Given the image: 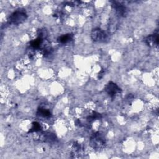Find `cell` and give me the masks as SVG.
Instances as JSON below:
<instances>
[{
	"label": "cell",
	"mask_w": 159,
	"mask_h": 159,
	"mask_svg": "<svg viewBox=\"0 0 159 159\" xmlns=\"http://www.w3.org/2000/svg\"><path fill=\"white\" fill-rule=\"evenodd\" d=\"M106 143V137L101 132L94 133L90 137L89 144L91 147L96 150H101L105 147Z\"/></svg>",
	"instance_id": "6da1fadb"
},
{
	"label": "cell",
	"mask_w": 159,
	"mask_h": 159,
	"mask_svg": "<svg viewBox=\"0 0 159 159\" xmlns=\"http://www.w3.org/2000/svg\"><path fill=\"white\" fill-rule=\"evenodd\" d=\"M27 18L26 12L23 9H18L12 12L9 17L8 22L11 24L19 25L23 23Z\"/></svg>",
	"instance_id": "7a4b0ae2"
},
{
	"label": "cell",
	"mask_w": 159,
	"mask_h": 159,
	"mask_svg": "<svg viewBox=\"0 0 159 159\" xmlns=\"http://www.w3.org/2000/svg\"><path fill=\"white\" fill-rule=\"evenodd\" d=\"M91 37L94 42H105L107 40L108 34L101 28H95L91 32Z\"/></svg>",
	"instance_id": "3957f363"
},
{
	"label": "cell",
	"mask_w": 159,
	"mask_h": 159,
	"mask_svg": "<svg viewBox=\"0 0 159 159\" xmlns=\"http://www.w3.org/2000/svg\"><path fill=\"white\" fill-rule=\"evenodd\" d=\"M105 91L107 94L111 98L115 97L117 94L120 93L121 89L115 83L112 81H109L105 86Z\"/></svg>",
	"instance_id": "277c9868"
},
{
	"label": "cell",
	"mask_w": 159,
	"mask_h": 159,
	"mask_svg": "<svg viewBox=\"0 0 159 159\" xmlns=\"http://www.w3.org/2000/svg\"><path fill=\"white\" fill-rule=\"evenodd\" d=\"M112 7L115 10L116 14L120 17H125L127 15V8L120 2L112 1Z\"/></svg>",
	"instance_id": "5b68a950"
},
{
	"label": "cell",
	"mask_w": 159,
	"mask_h": 159,
	"mask_svg": "<svg viewBox=\"0 0 159 159\" xmlns=\"http://www.w3.org/2000/svg\"><path fill=\"white\" fill-rule=\"evenodd\" d=\"M84 151V148L83 145L77 142H75L72 145L71 155H73V157H78L83 154Z\"/></svg>",
	"instance_id": "8992f818"
},
{
	"label": "cell",
	"mask_w": 159,
	"mask_h": 159,
	"mask_svg": "<svg viewBox=\"0 0 159 159\" xmlns=\"http://www.w3.org/2000/svg\"><path fill=\"white\" fill-rule=\"evenodd\" d=\"M145 42L148 46H158V34L157 32L147 36L145 39Z\"/></svg>",
	"instance_id": "52a82bcc"
},
{
	"label": "cell",
	"mask_w": 159,
	"mask_h": 159,
	"mask_svg": "<svg viewBox=\"0 0 159 159\" xmlns=\"http://www.w3.org/2000/svg\"><path fill=\"white\" fill-rule=\"evenodd\" d=\"M73 39V35L72 34H66L60 36L57 39V41L59 43L66 44L71 42Z\"/></svg>",
	"instance_id": "ba28073f"
},
{
	"label": "cell",
	"mask_w": 159,
	"mask_h": 159,
	"mask_svg": "<svg viewBox=\"0 0 159 159\" xmlns=\"http://www.w3.org/2000/svg\"><path fill=\"white\" fill-rule=\"evenodd\" d=\"M43 40L44 39L38 37L37 39L30 41V46L34 49H39L42 47V44L43 43Z\"/></svg>",
	"instance_id": "9c48e42d"
},
{
	"label": "cell",
	"mask_w": 159,
	"mask_h": 159,
	"mask_svg": "<svg viewBox=\"0 0 159 159\" xmlns=\"http://www.w3.org/2000/svg\"><path fill=\"white\" fill-rule=\"evenodd\" d=\"M37 114L38 116L43 117H49L51 116V112L50 110L44 107H39L37 109Z\"/></svg>",
	"instance_id": "30bf717a"
},
{
	"label": "cell",
	"mask_w": 159,
	"mask_h": 159,
	"mask_svg": "<svg viewBox=\"0 0 159 159\" xmlns=\"http://www.w3.org/2000/svg\"><path fill=\"white\" fill-rule=\"evenodd\" d=\"M41 130V125L39 122H35L32 123V127L30 129L29 132L31 133V132H39Z\"/></svg>",
	"instance_id": "8fae6325"
},
{
	"label": "cell",
	"mask_w": 159,
	"mask_h": 159,
	"mask_svg": "<svg viewBox=\"0 0 159 159\" xmlns=\"http://www.w3.org/2000/svg\"><path fill=\"white\" fill-rule=\"evenodd\" d=\"M43 139L44 140V141L46 142H52L54 141L56 139V137L53 134L48 133L44 134V135L43 136Z\"/></svg>",
	"instance_id": "7c38bea8"
},
{
	"label": "cell",
	"mask_w": 159,
	"mask_h": 159,
	"mask_svg": "<svg viewBox=\"0 0 159 159\" xmlns=\"http://www.w3.org/2000/svg\"><path fill=\"white\" fill-rule=\"evenodd\" d=\"M101 117V114L98 113V112H93L91 114H89L88 117H87V119L89 122H92L97 119H99V117Z\"/></svg>",
	"instance_id": "4fadbf2b"
},
{
	"label": "cell",
	"mask_w": 159,
	"mask_h": 159,
	"mask_svg": "<svg viewBox=\"0 0 159 159\" xmlns=\"http://www.w3.org/2000/svg\"><path fill=\"white\" fill-rule=\"evenodd\" d=\"M37 35H38L39 37L44 39L46 38V37L47 35V32L45 29H40L38 30Z\"/></svg>",
	"instance_id": "5bb4252c"
},
{
	"label": "cell",
	"mask_w": 159,
	"mask_h": 159,
	"mask_svg": "<svg viewBox=\"0 0 159 159\" xmlns=\"http://www.w3.org/2000/svg\"><path fill=\"white\" fill-rule=\"evenodd\" d=\"M104 71L103 70H101V71H100V73H99V75H98V78H101L103 76V75H104Z\"/></svg>",
	"instance_id": "9a60e30c"
}]
</instances>
